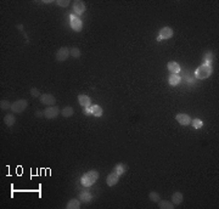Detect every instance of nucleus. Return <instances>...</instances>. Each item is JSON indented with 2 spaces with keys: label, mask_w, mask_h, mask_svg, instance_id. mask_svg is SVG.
<instances>
[{
  "label": "nucleus",
  "mask_w": 219,
  "mask_h": 209,
  "mask_svg": "<svg viewBox=\"0 0 219 209\" xmlns=\"http://www.w3.org/2000/svg\"><path fill=\"white\" fill-rule=\"evenodd\" d=\"M44 117L48 119H54L60 114V108L57 106H48L44 111Z\"/></svg>",
  "instance_id": "4"
},
{
  "label": "nucleus",
  "mask_w": 219,
  "mask_h": 209,
  "mask_svg": "<svg viewBox=\"0 0 219 209\" xmlns=\"http://www.w3.org/2000/svg\"><path fill=\"white\" fill-rule=\"evenodd\" d=\"M125 170H127V168H125L124 164H122V163H119V164H117L116 167H115V169H113V172L115 173H117V174L119 175H123L125 173Z\"/></svg>",
  "instance_id": "20"
},
{
  "label": "nucleus",
  "mask_w": 219,
  "mask_h": 209,
  "mask_svg": "<svg viewBox=\"0 0 219 209\" xmlns=\"http://www.w3.org/2000/svg\"><path fill=\"white\" fill-rule=\"evenodd\" d=\"M172 36H173V29L170 27H163L159 31V35L157 36V40L161 41L162 39H169Z\"/></svg>",
  "instance_id": "8"
},
{
  "label": "nucleus",
  "mask_w": 219,
  "mask_h": 209,
  "mask_svg": "<svg viewBox=\"0 0 219 209\" xmlns=\"http://www.w3.org/2000/svg\"><path fill=\"white\" fill-rule=\"evenodd\" d=\"M73 108L71 107V106H67V107H65L62 108V111H61V116L65 117V118H68V117H71V116H73Z\"/></svg>",
  "instance_id": "19"
},
{
  "label": "nucleus",
  "mask_w": 219,
  "mask_h": 209,
  "mask_svg": "<svg viewBox=\"0 0 219 209\" xmlns=\"http://www.w3.org/2000/svg\"><path fill=\"white\" fill-rule=\"evenodd\" d=\"M56 4H57L59 6L66 7V6H68V5H69V1H68V0H59V1H56Z\"/></svg>",
  "instance_id": "29"
},
{
  "label": "nucleus",
  "mask_w": 219,
  "mask_h": 209,
  "mask_svg": "<svg viewBox=\"0 0 219 209\" xmlns=\"http://www.w3.org/2000/svg\"><path fill=\"white\" fill-rule=\"evenodd\" d=\"M149 198H150L152 202H156V203H158V202L161 201V197H159L158 192H155V191L150 192V195H149Z\"/></svg>",
  "instance_id": "25"
},
{
  "label": "nucleus",
  "mask_w": 219,
  "mask_h": 209,
  "mask_svg": "<svg viewBox=\"0 0 219 209\" xmlns=\"http://www.w3.org/2000/svg\"><path fill=\"white\" fill-rule=\"evenodd\" d=\"M195 129H201L202 127H203V122L201 120V119H191V123H190Z\"/></svg>",
  "instance_id": "23"
},
{
  "label": "nucleus",
  "mask_w": 219,
  "mask_h": 209,
  "mask_svg": "<svg viewBox=\"0 0 219 209\" xmlns=\"http://www.w3.org/2000/svg\"><path fill=\"white\" fill-rule=\"evenodd\" d=\"M167 67H168V70H169L170 73H173V74H178V73L180 72V66L178 65V62L170 61V62H168Z\"/></svg>",
  "instance_id": "14"
},
{
  "label": "nucleus",
  "mask_w": 219,
  "mask_h": 209,
  "mask_svg": "<svg viewBox=\"0 0 219 209\" xmlns=\"http://www.w3.org/2000/svg\"><path fill=\"white\" fill-rule=\"evenodd\" d=\"M92 108V114L95 116V117H101L102 116V108L100 107V106H92L90 107Z\"/></svg>",
  "instance_id": "21"
},
{
  "label": "nucleus",
  "mask_w": 219,
  "mask_h": 209,
  "mask_svg": "<svg viewBox=\"0 0 219 209\" xmlns=\"http://www.w3.org/2000/svg\"><path fill=\"white\" fill-rule=\"evenodd\" d=\"M84 113H87V114H92V108H90V107H85V108H84Z\"/></svg>",
  "instance_id": "30"
},
{
  "label": "nucleus",
  "mask_w": 219,
  "mask_h": 209,
  "mask_svg": "<svg viewBox=\"0 0 219 209\" xmlns=\"http://www.w3.org/2000/svg\"><path fill=\"white\" fill-rule=\"evenodd\" d=\"M213 60V54L212 52H206L205 55H203V62L206 63V65H209V62Z\"/></svg>",
  "instance_id": "27"
},
{
  "label": "nucleus",
  "mask_w": 219,
  "mask_h": 209,
  "mask_svg": "<svg viewBox=\"0 0 219 209\" xmlns=\"http://www.w3.org/2000/svg\"><path fill=\"white\" fill-rule=\"evenodd\" d=\"M79 207H80V201L77 200V198H73V200L68 201V203L66 206L67 209H78Z\"/></svg>",
  "instance_id": "15"
},
{
  "label": "nucleus",
  "mask_w": 219,
  "mask_h": 209,
  "mask_svg": "<svg viewBox=\"0 0 219 209\" xmlns=\"http://www.w3.org/2000/svg\"><path fill=\"white\" fill-rule=\"evenodd\" d=\"M183 200H184V196H183V193L179 192V191L174 192L173 196H172V203H173L174 206H179L180 203H183Z\"/></svg>",
  "instance_id": "13"
},
{
  "label": "nucleus",
  "mask_w": 219,
  "mask_h": 209,
  "mask_svg": "<svg viewBox=\"0 0 219 209\" xmlns=\"http://www.w3.org/2000/svg\"><path fill=\"white\" fill-rule=\"evenodd\" d=\"M15 122H16V119H15V116L11 113V114H6L5 117H4V123L7 125V127H12L14 124H15Z\"/></svg>",
  "instance_id": "16"
},
{
  "label": "nucleus",
  "mask_w": 219,
  "mask_h": 209,
  "mask_svg": "<svg viewBox=\"0 0 219 209\" xmlns=\"http://www.w3.org/2000/svg\"><path fill=\"white\" fill-rule=\"evenodd\" d=\"M78 102H79L80 106H83V107H90L92 100H90V97H89L88 95L80 94V95H78Z\"/></svg>",
  "instance_id": "12"
},
{
  "label": "nucleus",
  "mask_w": 219,
  "mask_h": 209,
  "mask_svg": "<svg viewBox=\"0 0 219 209\" xmlns=\"http://www.w3.org/2000/svg\"><path fill=\"white\" fill-rule=\"evenodd\" d=\"M28 106V101L27 100H17L15 102H12L11 104V111L12 113L17 114V113H22Z\"/></svg>",
  "instance_id": "3"
},
{
  "label": "nucleus",
  "mask_w": 219,
  "mask_h": 209,
  "mask_svg": "<svg viewBox=\"0 0 219 209\" xmlns=\"http://www.w3.org/2000/svg\"><path fill=\"white\" fill-rule=\"evenodd\" d=\"M97 177H99V173H97L96 170H90V172L85 173V174L82 176L80 182H82V185H83L84 187H90L92 185H94L95 182H96Z\"/></svg>",
  "instance_id": "1"
},
{
  "label": "nucleus",
  "mask_w": 219,
  "mask_h": 209,
  "mask_svg": "<svg viewBox=\"0 0 219 209\" xmlns=\"http://www.w3.org/2000/svg\"><path fill=\"white\" fill-rule=\"evenodd\" d=\"M80 201H82V202H85V203L90 202V201H92V195H90V192H87V191L82 192V193H80Z\"/></svg>",
  "instance_id": "22"
},
{
  "label": "nucleus",
  "mask_w": 219,
  "mask_h": 209,
  "mask_svg": "<svg viewBox=\"0 0 219 209\" xmlns=\"http://www.w3.org/2000/svg\"><path fill=\"white\" fill-rule=\"evenodd\" d=\"M35 116H37V117H41V116H44V112H40V111H37V112H35Z\"/></svg>",
  "instance_id": "31"
},
{
  "label": "nucleus",
  "mask_w": 219,
  "mask_h": 209,
  "mask_svg": "<svg viewBox=\"0 0 219 209\" xmlns=\"http://www.w3.org/2000/svg\"><path fill=\"white\" fill-rule=\"evenodd\" d=\"M175 207L172 202H168V201H159L158 202V208L161 209H173Z\"/></svg>",
  "instance_id": "18"
},
{
  "label": "nucleus",
  "mask_w": 219,
  "mask_h": 209,
  "mask_svg": "<svg viewBox=\"0 0 219 209\" xmlns=\"http://www.w3.org/2000/svg\"><path fill=\"white\" fill-rule=\"evenodd\" d=\"M11 102L7 100H1L0 101V108L1 109H11Z\"/></svg>",
  "instance_id": "26"
},
{
  "label": "nucleus",
  "mask_w": 219,
  "mask_h": 209,
  "mask_svg": "<svg viewBox=\"0 0 219 209\" xmlns=\"http://www.w3.org/2000/svg\"><path fill=\"white\" fill-rule=\"evenodd\" d=\"M118 180H119V175L117 174V173H115V172H112V173H110L108 176H107L106 184L111 187V186H115V185L118 182Z\"/></svg>",
  "instance_id": "11"
},
{
  "label": "nucleus",
  "mask_w": 219,
  "mask_h": 209,
  "mask_svg": "<svg viewBox=\"0 0 219 209\" xmlns=\"http://www.w3.org/2000/svg\"><path fill=\"white\" fill-rule=\"evenodd\" d=\"M40 102L43 104H46V106H54L56 104V99L51 94H43L40 96Z\"/></svg>",
  "instance_id": "7"
},
{
  "label": "nucleus",
  "mask_w": 219,
  "mask_h": 209,
  "mask_svg": "<svg viewBox=\"0 0 219 209\" xmlns=\"http://www.w3.org/2000/svg\"><path fill=\"white\" fill-rule=\"evenodd\" d=\"M180 80H182L180 75H177V74L170 75V77H169V79H168V82H169V84H170L172 86H177V85L180 83Z\"/></svg>",
  "instance_id": "17"
},
{
  "label": "nucleus",
  "mask_w": 219,
  "mask_h": 209,
  "mask_svg": "<svg viewBox=\"0 0 219 209\" xmlns=\"http://www.w3.org/2000/svg\"><path fill=\"white\" fill-rule=\"evenodd\" d=\"M175 119L182 125H188V124L191 123V117L189 114H186V113H178L175 116Z\"/></svg>",
  "instance_id": "9"
},
{
  "label": "nucleus",
  "mask_w": 219,
  "mask_h": 209,
  "mask_svg": "<svg viewBox=\"0 0 219 209\" xmlns=\"http://www.w3.org/2000/svg\"><path fill=\"white\" fill-rule=\"evenodd\" d=\"M69 54H71V56L74 57V59L80 57V50H79L78 48H76V46H73V48L69 49Z\"/></svg>",
  "instance_id": "24"
},
{
  "label": "nucleus",
  "mask_w": 219,
  "mask_h": 209,
  "mask_svg": "<svg viewBox=\"0 0 219 209\" xmlns=\"http://www.w3.org/2000/svg\"><path fill=\"white\" fill-rule=\"evenodd\" d=\"M211 74H212V67L209 65H206V63H203L202 66H200L196 70V72H195V77L197 79H206Z\"/></svg>",
  "instance_id": "2"
},
{
  "label": "nucleus",
  "mask_w": 219,
  "mask_h": 209,
  "mask_svg": "<svg viewBox=\"0 0 219 209\" xmlns=\"http://www.w3.org/2000/svg\"><path fill=\"white\" fill-rule=\"evenodd\" d=\"M31 94L33 97H39V96H41V94H40V91L37 89V88H32L31 89Z\"/></svg>",
  "instance_id": "28"
},
{
  "label": "nucleus",
  "mask_w": 219,
  "mask_h": 209,
  "mask_svg": "<svg viewBox=\"0 0 219 209\" xmlns=\"http://www.w3.org/2000/svg\"><path fill=\"white\" fill-rule=\"evenodd\" d=\"M69 21H71V28H72L74 32H80V31L83 29V23H82L80 18H78L77 16L71 15V16H69Z\"/></svg>",
  "instance_id": "5"
},
{
  "label": "nucleus",
  "mask_w": 219,
  "mask_h": 209,
  "mask_svg": "<svg viewBox=\"0 0 219 209\" xmlns=\"http://www.w3.org/2000/svg\"><path fill=\"white\" fill-rule=\"evenodd\" d=\"M69 49L68 48H61V49H59L57 50V52H56V60L59 61V62H63V61H66L68 57H69Z\"/></svg>",
  "instance_id": "6"
},
{
  "label": "nucleus",
  "mask_w": 219,
  "mask_h": 209,
  "mask_svg": "<svg viewBox=\"0 0 219 209\" xmlns=\"http://www.w3.org/2000/svg\"><path fill=\"white\" fill-rule=\"evenodd\" d=\"M73 11H74L76 15L84 13V11H85V4L83 1H80V0L74 1V4H73Z\"/></svg>",
  "instance_id": "10"
}]
</instances>
